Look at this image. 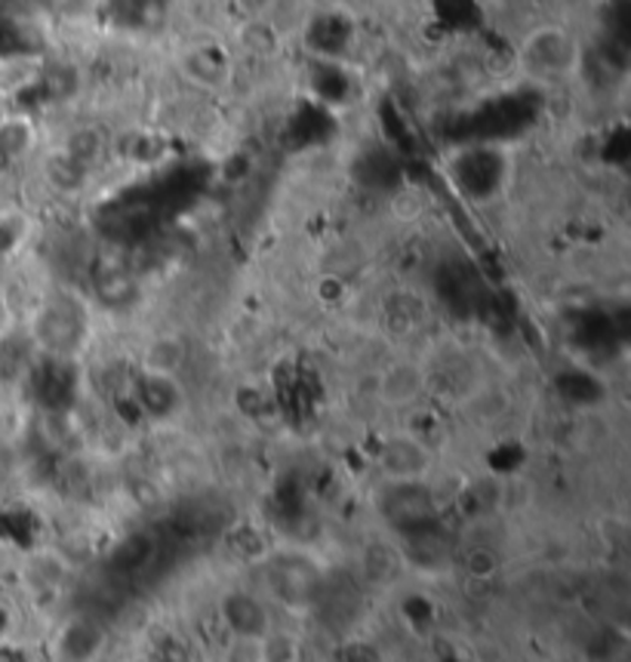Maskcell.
Here are the masks:
<instances>
[{
  "label": "cell",
  "instance_id": "8992f818",
  "mask_svg": "<svg viewBox=\"0 0 631 662\" xmlns=\"http://www.w3.org/2000/svg\"><path fill=\"white\" fill-rule=\"evenodd\" d=\"M56 151L71 163L83 167V170H93L96 163L106 158V136L99 133L96 127H90V123H81V127H71L62 136V146Z\"/></svg>",
  "mask_w": 631,
  "mask_h": 662
},
{
  "label": "cell",
  "instance_id": "277c9868",
  "mask_svg": "<svg viewBox=\"0 0 631 662\" xmlns=\"http://www.w3.org/2000/svg\"><path fill=\"white\" fill-rule=\"evenodd\" d=\"M431 465H434L431 450L413 434H394V438L382 441L379 469L389 484H422Z\"/></svg>",
  "mask_w": 631,
  "mask_h": 662
},
{
  "label": "cell",
  "instance_id": "ba28073f",
  "mask_svg": "<svg viewBox=\"0 0 631 662\" xmlns=\"http://www.w3.org/2000/svg\"><path fill=\"white\" fill-rule=\"evenodd\" d=\"M16 327V311H13V302H10V297L0 290V342L13 333Z\"/></svg>",
  "mask_w": 631,
  "mask_h": 662
},
{
  "label": "cell",
  "instance_id": "5b68a950",
  "mask_svg": "<svg viewBox=\"0 0 631 662\" xmlns=\"http://www.w3.org/2000/svg\"><path fill=\"white\" fill-rule=\"evenodd\" d=\"M186 342L176 333H161L148 342L142 349V373H154V377H179V370L186 367Z\"/></svg>",
  "mask_w": 631,
  "mask_h": 662
},
{
  "label": "cell",
  "instance_id": "52a82bcc",
  "mask_svg": "<svg viewBox=\"0 0 631 662\" xmlns=\"http://www.w3.org/2000/svg\"><path fill=\"white\" fill-rule=\"evenodd\" d=\"M182 71L201 90H216V87H222L226 78H229V68L222 66L219 59H213L207 50H198V47L186 50V56H182Z\"/></svg>",
  "mask_w": 631,
  "mask_h": 662
},
{
  "label": "cell",
  "instance_id": "3957f363",
  "mask_svg": "<svg viewBox=\"0 0 631 662\" xmlns=\"http://www.w3.org/2000/svg\"><path fill=\"white\" fill-rule=\"evenodd\" d=\"M425 392H429V373H425V367L413 364V361H394V364L382 367L377 373V385H373L377 404L391 413H403V410L417 407Z\"/></svg>",
  "mask_w": 631,
  "mask_h": 662
},
{
  "label": "cell",
  "instance_id": "6da1fadb",
  "mask_svg": "<svg viewBox=\"0 0 631 662\" xmlns=\"http://www.w3.org/2000/svg\"><path fill=\"white\" fill-rule=\"evenodd\" d=\"M518 66L533 81H564L582 68V43L564 22H537L518 41Z\"/></svg>",
  "mask_w": 631,
  "mask_h": 662
},
{
  "label": "cell",
  "instance_id": "7a4b0ae2",
  "mask_svg": "<svg viewBox=\"0 0 631 662\" xmlns=\"http://www.w3.org/2000/svg\"><path fill=\"white\" fill-rule=\"evenodd\" d=\"M81 305L74 299H53L38 311V324H34V342L38 349L50 354L53 361H66L83 339V318Z\"/></svg>",
  "mask_w": 631,
  "mask_h": 662
}]
</instances>
